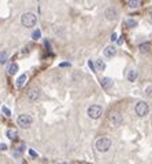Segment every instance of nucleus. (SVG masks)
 I'll list each match as a JSON object with an SVG mask.
<instances>
[{
  "instance_id": "nucleus-12",
  "label": "nucleus",
  "mask_w": 152,
  "mask_h": 164,
  "mask_svg": "<svg viewBox=\"0 0 152 164\" xmlns=\"http://www.w3.org/2000/svg\"><path fill=\"white\" fill-rule=\"evenodd\" d=\"M17 72H18V65L17 64H10L8 68H7V73H8L10 76H13V75H15Z\"/></svg>"
},
{
  "instance_id": "nucleus-11",
  "label": "nucleus",
  "mask_w": 152,
  "mask_h": 164,
  "mask_svg": "<svg viewBox=\"0 0 152 164\" xmlns=\"http://www.w3.org/2000/svg\"><path fill=\"white\" fill-rule=\"evenodd\" d=\"M26 80H27V75H21L18 79H17V82H15V86L18 87V88H22L23 86H25V83H26Z\"/></svg>"
},
{
  "instance_id": "nucleus-23",
  "label": "nucleus",
  "mask_w": 152,
  "mask_h": 164,
  "mask_svg": "<svg viewBox=\"0 0 152 164\" xmlns=\"http://www.w3.org/2000/svg\"><path fill=\"white\" fill-rule=\"evenodd\" d=\"M1 110H3V113H4L6 116H11V112H10V109H8V108H6V106H3V108H1Z\"/></svg>"
},
{
  "instance_id": "nucleus-10",
  "label": "nucleus",
  "mask_w": 152,
  "mask_h": 164,
  "mask_svg": "<svg viewBox=\"0 0 152 164\" xmlns=\"http://www.w3.org/2000/svg\"><path fill=\"white\" fill-rule=\"evenodd\" d=\"M100 84H102V87H103L104 90H110L112 87V84H114V82L110 77H104L100 80Z\"/></svg>"
},
{
  "instance_id": "nucleus-8",
  "label": "nucleus",
  "mask_w": 152,
  "mask_h": 164,
  "mask_svg": "<svg viewBox=\"0 0 152 164\" xmlns=\"http://www.w3.org/2000/svg\"><path fill=\"white\" fill-rule=\"evenodd\" d=\"M104 17H106V19H108V21H115V19L118 18V10H116L115 7H108V9H106V11H104Z\"/></svg>"
},
{
  "instance_id": "nucleus-21",
  "label": "nucleus",
  "mask_w": 152,
  "mask_h": 164,
  "mask_svg": "<svg viewBox=\"0 0 152 164\" xmlns=\"http://www.w3.org/2000/svg\"><path fill=\"white\" fill-rule=\"evenodd\" d=\"M126 25L129 28H136L137 26V21H136V19H127V21H126Z\"/></svg>"
},
{
  "instance_id": "nucleus-20",
  "label": "nucleus",
  "mask_w": 152,
  "mask_h": 164,
  "mask_svg": "<svg viewBox=\"0 0 152 164\" xmlns=\"http://www.w3.org/2000/svg\"><path fill=\"white\" fill-rule=\"evenodd\" d=\"M32 37H33V40H39V39L41 37V31L40 29H36L34 32L32 33Z\"/></svg>"
},
{
  "instance_id": "nucleus-1",
  "label": "nucleus",
  "mask_w": 152,
  "mask_h": 164,
  "mask_svg": "<svg viewBox=\"0 0 152 164\" xmlns=\"http://www.w3.org/2000/svg\"><path fill=\"white\" fill-rule=\"evenodd\" d=\"M21 23H22L25 28H33L36 26L37 23V18L33 13H23L22 17H21Z\"/></svg>"
},
{
  "instance_id": "nucleus-6",
  "label": "nucleus",
  "mask_w": 152,
  "mask_h": 164,
  "mask_svg": "<svg viewBox=\"0 0 152 164\" xmlns=\"http://www.w3.org/2000/svg\"><path fill=\"white\" fill-rule=\"evenodd\" d=\"M102 114H103V108L99 105H90L88 108V116L90 119H99L102 117Z\"/></svg>"
},
{
  "instance_id": "nucleus-14",
  "label": "nucleus",
  "mask_w": 152,
  "mask_h": 164,
  "mask_svg": "<svg viewBox=\"0 0 152 164\" xmlns=\"http://www.w3.org/2000/svg\"><path fill=\"white\" fill-rule=\"evenodd\" d=\"M23 143H21V145H18V148H17V149H15V151L13 152V155H14V157H15V159H18L19 156L22 155V152H23Z\"/></svg>"
},
{
  "instance_id": "nucleus-15",
  "label": "nucleus",
  "mask_w": 152,
  "mask_h": 164,
  "mask_svg": "<svg viewBox=\"0 0 152 164\" xmlns=\"http://www.w3.org/2000/svg\"><path fill=\"white\" fill-rule=\"evenodd\" d=\"M6 135H7L8 139L14 141V139L17 138V130H7V131H6Z\"/></svg>"
},
{
  "instance_id": "nucleus-18",
  "label": "nucleus",
  "mask_w": 152,
  "mask_h": 164,
  "mask_svg": "<svg viewBox=\"0 0 152 164\" xmlns=\"http://www.w3.org/2000/svg\"><path fill=\"white\" fill-rule=\"evenodd\" d=\"M139 4H140V1L139 0H129V1H127V7H129V9H137V7H139Z\"/></svg>"
},
{
  "instance_id": "nucleus-26",
  "label": "nucleus",
  "mask_w": 152,
  "mask_h": 164,
  "mask_svg": "<svg viewBox=\"0 0 152 164\" xmlns=\"http://www.w3.org/2000/svg\"><path fill=\"white\" fill-rule=\"evenodd\" d=\"M29 155H30V156H33V157H37V153H36L34 151H32V149L29 151Z\"/></svg>"
},
{
  "instance_id": "nucleus-25",
  "label": "nucleus",
  "mask_w": 152,
  "mask_h": 164,
  "mask_svg": "<svg viewBox=\"0 0 152 164\" xmlns=\"http://www.w3.org/2000/svg\"><path fill=\"white\" fill-rule=\"evenodd\" d=\"M0 151H7V145L6 143H0Z\"/></svg>"
},
{
  "instance_id": "nucleus-9",
  "label": "nucleus",
  "mask_w": 152,
  "mask_h": 164,
  "mask_svg": "<svg viewBox=\"0 0 152 164\" xmlns=\"http://www.w3.org/2000/svg\"><path fill=\"white\" fill-rule=\"evenodd\" d=\"M104 55L108 57V58H112V57H115L116 55V48L114 46H108L104 48Z\"/></svg>"
},
{
  "instance_id": "nucleus-13",
  "label": "nucleus",
  "mask_w": 152,
  "mask_h": 164,
  "mask_svg": "<svg viewBox=\"0 0 152 164\" xmlns=\"http://www.w3.org/2000/svg\"><path fill=\"white\" fill-rule=\"evenodd\" d=\"M137 75H139V73H137L136 69H130L129 73H127V80H129V82H134V80L137 79Z\"/></svg>"
},
{
  "instance_id": "nucleus-5",
  "label": "nucleus",
  "mask_w": 152,
  "mask_h": 164,
  "mask_svg": "<svg viewBox=\"0 0 152 164\" xmlns=\"http://www.w3.org/2000/svg\"><path fill=\"white\" fill-rule=\"evenodd\" d=\"M111 148V141L108 138H100L96 141V149L99 152H107Z\"/></svg>"
},
{
  "instance_id": "nucleus-22",
  "label": "nucleus",
  "mask_w": 152,
  "mask_h": 164,
  "mask_svg": "<svg viewBox=\"0 0 152 164\" xmlns=\"http://www.w3.org/2000/svg\"><path fill=\"white\" fill-rule=\"evenodd\" d=\"M145 95H147L148 98H152V86H149V87L145 88Z\"/></svg>"
},
{
  "instance_id": "nucleus-16",
  "label": "nucleus",
  "mask_w": 152,
  "mask_h": 164,
  "mask_svg": "<svg viewBox=\"0 0 152 164\" xmlns=\"http://www.w3.org/2000/svg\"><path fill=\"white\" fill-rule=\"evenodd\" d=\"M7 59H8V53L7 51H1L0 53V64L4 65L7 62Z\"/></svg>"
},
{
  "instance_id": "nucleus-29",
  "label": "nucleus",
  "mask_w": 152,
  "mask_h": 164,
  "mask_svg": "<svg viewBox=\"0 0 152 164\" xmlns=\"http://www.w3.org/2000/svg\"><path fill=\"white\" fill-rule=\"evenodd\" d=\"M151 18H152V14H151Z\"/></svg>"
},
{
  "instance_id": "nucleus-24",
  "label": "nucleus",
  "mask_w": 152,
  "mask_h": 164,
  "mask_svg": "<svg viewBox=\"0 0 152 164\" xmlns=\"http://www.w3.org/2000/svg\"><path fill=\"white\" fill-rule=\"evenodd\" d=\"M88 65H89V68L92 69L93 72H96V69H95V64H93V62H92V61H89V62H88Z\"/></svg>"
},
{
  "instance_id": "nucleus-2",
  "label": "nucleus",
  "mask_w": 152,
  "mask_h": 164,
  "mask_svg": "<svg viewBox=\"0 0 152 164\" xmlns=\"http://www.w3.org/2000/svg\"><path fill=\"white\" fill-rule=\"evenodd\" d=\"M17 123H18V126L21 128L26 130V128H29L32 124H33V117L29 116V114H21V116H18V119H17Z\"/></svg>"
},
{
  "instance_id": "nucleus-17",
  "label": "nucleus",
  "mask_w": 152,
  "mask_h": 164,
  "mask_svg": "<svg viewBox=\"0 0 152 164\" xmlns=\"http://www.w3.org/2000/svg\"><path fill=\"white\" fill-rule=\"evenodd\" d=\"M95 69H96V70H104V69H106V64H104L102 59H97V61H96V66H95Z\"/></svg>"
},
{
  "instance_id": "nucleus-19",
  "label": "nucleus",
  "mask_w": 152,
  "mask_h": 164,
  "mask_svg": "<svg viewBox=\"0 0 152 164\" xmlns=\"http://www.w3.org/2000/svg\"><path fill=\"white\" fill-rule=\"evenodd\" d=\"M149 50H151V44H149V43H143V44L140 46V51H141V53H148Z\"/></svg>"
},
{
  "instance_id": "nucleus-4",
  "label": "nucleus",
  "mask_w": 152,
  "mask_h": 164,
  "mask_svg": "<svg viewBox=\"0 0 152 164\" xmlns=\"http://www.w3.org/2000/svg\"><path fill=\"white\" fill-rule=\"evenodd\" d=\"M122 120H123V117H122V114L119 112H111V113L108 114V121H110V124H111L112 127L121 126Z\"/></svg>"
},
{
  "instance_id": "nucleus-3",
  "label": "nucleus",
  "mask_w": 152,
  "mask_h": 164,
  "mask_svg": "<svg viewBox=\"0 0 152 164\" xmlns=\"http://www.w3.org/2000/svg\"><path fill=\"white\" fill-rule=\"evenodd\" d=\"M149 113V106H148L147 102H137V105H136V114L139 116V117H145L147 114Z\"/></svg>"
},
{
  "instance_id": "nucleus-7",
  "label": "nucleus",
  "mask_w": 152,
  "mask_h": 164,
  "mask_svg": "<svg viewBox=\"0 0 152 164\" xmlns=\"http://www.w3.org/2000/svg\"><path fill=\"white\" fill-rule=\"evenodd\" d=\"M26 98L29 102H36V101L40 98V90L36 88V87L30 88V90L26 92Z\"/></svg>"
},
{
  "instance_id": "nucleus-28",
  "label": "nucleus",
  "mask_w": 152,
  "mask_h": 164,
  "mask_svg": "<svg viewBox=\"0 0 152 164\" xmlns=\"http://www.w3.org/2000/svg\"><path fill=\"white\" fill-rule=\"evenodd\" d=\"M116 36H118V35H116V33H112V36H111V40H112V41H115V40H116Z\"/></svg>"
},
{
  "instance_id": "nucleus-27",
  "label": "nucleus",
  "mask_w": 152,
  "mask_h": 164,
  "mask_svg": "<svg viewBox=\"0 0 152 164\" xmlns=\"http://www.w3.org/2000/svg\"><path fill=\"white\" fill-rule=\"evenodd\" d=\"M64 66H70V64L69 62H62L60 64V68H64Z\"/></svg>"
},
{
  "instance_id": "nucleus-30",
  "label": "nucleus",
  "mask_w": 152,
  "mask_h": 164,
  "mask_svg": "<svg viewBox=\"0 0 152 164\" xmlns=\"http://www.w3.org/2000/svg\"><path fill=\"white\" fill-rule=\"evenodd\" d=\"M22 164H26V163H22Z\"/></svg>"
}]
</instances>
